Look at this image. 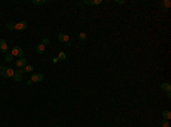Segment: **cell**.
Returning <instances> with one entry per match:
<instances>
[{"label": "cell", "instance_id": "1", "mask_svg": "<svg viewBox=\"0 0 171 127\" xmlns=\"http://www.w3.org/2000/svg\"><path fill=\"white\" fill-rule=\"evenodd\" d=\"M10 53L13 55V57L16 56V57H18V59H19V58H23L24 51H23V49H22L21 47L16 46V47H14L13 49H11V52H10Z\"/></svg>", "mask_w": 171, "mask_h": 127}, {"label": "cell", "instance_id": "2", "mask_svg": "<svg viewBox=\"0 0 171 127\" xmlns=\"http://www.w3.org/2000/svg\"><path fill=\"white\" fill-rule=\"evenodd\" d=\"M170 6H171L170 0H162L161 4H160V9L162 11H168L170 9Z\"/></svg>", "mask_w": 171, "mask_h": 127}, {"label": "cell", "instance_id": "3", "mask_svg": "<svg viewBox=\"0 0 171 127\" xmlns=\"http://www.w3.org/2000/svg\"><path fill=\"white\" fill-rule=\"evenodd\" d=\"M26 28H28L26 22H19V23L15 24V30H17V31H25Z\"/></svg>", "mask_w": 171, "mask_h": 127}, {"label": "cell", "instance_id": "4", "mask_svg": "<svg viewBox=\"0 0 171 127\" xmlns=\"http://www.w3.org/2000/svg\"><path fill=\"white\" fill-rule=\"evenodd\" d=\"M0 50L4 52V53L8 52V50H9V47H8L7 42H6L4 39H0Z\"/></svg>", "mask_w": 171, "mask_h": 127}, {"label": "cell", "instance_id": "5", "mask_svg": "<svg viewBox=\"0 0 171 127\" xmlns=\"http://www.w3.org/2000/svg\"><path fill=\"white\" fill-rule=\"evenodd\" d=\"M31 81H32L33 83L42 82L43 81V75L42 74H32V76H31Z\"/></svg>", "mask_w": 171, "mask_h": 127}, {"label": "cell", "instance_id": "6", "mask_svg": "<svg viewBox=\"0 0 171 127\" xmlns=\"http://www.w3.org/2000/svg\"><path fill=\"white\" fill-rule=\"evenodd\" d=\"M15 65L18 67V68H22V67H25L28 65V60L25 59V58H19L18 60L15 62Z\"/></svg>", "mask_w": 171, "mask_h": 127}, {"label": "cell", "instance_id": "7", "mask_svg": "<svg viewBox=\"0 0 171 127\" xmlns=\"http://www.w3.org/2000/svg\"><path fill=\"white\" fill-rule=\"evenodd\" d=\"M57 39H58V41H61V42H68L70 36H68V34L61 33V34H58V35H57Z\"/></svg>", "mask_w": 171, "mask_h": 127}, {"label": "cell", "instance_id": "8", "mask_svg": "<svg viewBox=\"0 0 171 127\" xmlns=\"http://www.w3.org/2000/svg\"><path fill=\"white\" fill-rule=\"evenodd\" d=\"M83 4H87V5H91V6H97L102 4V0H83L82 1Z\"/></svg>", "mask_w": 171, "mask_h": 127}, {"label": "cell", "instance_id": "9", "mask_svg": "<svg viewBox=\"0 0 171 127\" xmlns=\"http://www.w3.org/2000/svg\"><path fill=\"white\" fill-rule=\"evenodd\" d=\"M15 75V71L11 68V67H6V77L5 78H9V77H13Z\"/></svg>", "mask_w": 171, "mask_h": 127}, {"label": "cell", "instance_id": "10", "mask_svg": "<svg viewBox=\"0 0 171 127\" xmlns=\"http://www.w3.org/2000/svg\"><path fill=\"white\" fill-rule=\"evenodd\" d=\"M162 117H163V119H165V120H170L171 119V111L170 110H164V111L162 112Z\"/></svg>", "mask_w": 171, "mask_h": 127}, {"label": "cell", "instance_id": "11", "mask_svg": "<svg viewBox=\"0 0 171 127\" xmlns=\"http://www.w3.org/2000/svg\"><path fill=\"white\" fill-rule=\"evenodd\" d=\"M45 50H46V47L43 46L42 43H40V44L37 46V53L38 55H42L43 52H45Z\"/></svg>", "mask_w": 171, "mask_h": 127}, {"label": "cell", "instance_id": "12", "mask_svg": "<svg viewBox=\"0 0 171 127\" xmlns=\"http://www.w3.org/2000/svg\"><path fill=\"white\" fill-rule=\"evenodd\" d=\"M161 89L164 92H169V91H171V84H169V83H162Z\"/></svg>", "mask_w": 171, "mask_h": 127}, {"label": "cell", "instance_id": "13", "mask_svg": "<svg viewBox=\"0 0 171 127\" xmlns=\"http://www.w3.org/2000/svg\"><path fill=\"white\" fill-rule=\"evenodd\" d=\"M33 69H34V67L32 65H26V66L24 67V71L25 73H32Z\"/></svg>", "mask_w": 171, "mask_h": 127}, {"label": "cell", "instance_id": "14", "mask_svg": "<svg viewBox=\"0 0 171 127\" xmlns=\"http://www.w3.org/2000/svg\"><path fill=\"white\" fill-rule=\"evenodd\" d=\"M48 0H32V4L33 5H43V4H47Z\"/></svg>", "mask_w": 171, "mask_h": 127}, {"label": "cell", "instance_id": "15", "mask_svg": "<svg viewBox=\"0 0 171 127\" xmlns=\"http://www.w3.org/2000/svg\"><path fill=\"white\" fill-rule=\"evenodd\" d=\"M57 58H58V60H65V59H66V55H65V52L61 51L59 53H58Z\"/></svg>", "mask_w": 171, "mask_h": 127}, {"label": "cell", "instance_id": "16", "mask_svg": "<svg viewBox=\"0 0 171 127\" xmlns=\"http://www.w3.org/2000/svg\"><path fill=\"white\" fill-rule=\"evenodd\" d=\"M13 78H14L15 82H21V81H22V75L18 74V73H15V75L13 76Z\"/></svg>", "mask_w": 171, "mask_h": 127}, {"label": "cell", "instance_id": "17", "mask_svg": "<svg viewBox=\"0 0 171 127\" xmlns=\"http://www.w3.org/2000/svg\"><path fill=\"white\" fill-rule=\"evenodd\" d=\"M0 75L6 77V67L5 66H1L0 65Z\"/></svg>", "mask_w": 171, "mask_h": 127}, {"label": "cell", "instance_id": "18", "mask_svg": "<svg viewBox=\"0 0 171 127\" xmlns=\"http://www.w3.org/2000/svg\"><path fill=\"white\" fill-rule=\"evenodd\" d=\"M161 126L162 127H170V122H169V120L163 119V120L161 122Z\"/></svg>", "mask_w": 171, "mask_h": 127}, {"label": "cell", "instance_id": "19", "mask_svg": "<svg viewBox=\"0 0 171 127\" xmlns=\"http://www.w3.org/2000/svg\"><path fill=\"white\" fill-rule=\"evenodd\" d=\"M79 40H80V41H86V40H87V34L80 33L79 34Z\"/></svg>", "mask_w": 171, "mask_h": 127}, {"label": "cell", "instance_id": "20", "mask_svg": "<svg viewBox=\"0 0 171 127\" xmlns=\"http://www.w3.org/2000/svg\"><path fill=\"white\" fill-rule=\"evenodd\" d=\"M5 60L7 61V62H9V61H11V60H13V55H11V53H8V55H6V57H5Z\"/></svg>", "mask_w": 171, "mask_h": 127}, {"label": "cell", "instance_id": "21", "mask_svg": "<svg viewBox=\"0 0 171 127\" xmlns=\"http://www.w3.org/2000/svg\"><path fill=\"white\" fill-rule=\"evenodd\" d=\"M7 28H8L9 31H14L15 30V24L14 23H8L7 24Z\"/></svg>", "mask_w": 171, "mask_h": 127}, {"label": "cell", "instance_id": "22", "mask_svg": "<svg viewBox=\"0 0 171 127\" xmlns=\"http://www.w3.org/2000/svg\"><path fill=\"white\" fill-rule=\"evenodd\" d=\"M49 42H50V41H49V39H48V38H43L42 39V42H41V43H42L43 46L46 47L47 44H49Z\"/></svg>", "mask_w": 171, "mask_h": 127}, {"label": "cell", "instance_id": "23", "mask_svg": "<svg viewBox=\"0 0 171 127\" xmlns=\"http://www.w3.org/2000/svg\"><path fill=\"white\" fill-rule=\"evenodd\" d=\"M114 2H116V4H125V0H114Z\"/></svg>", "mask_w": 171, "mask_h": 127}, {"label": "cell", "instance_id": "24", "mask_svg": "<svg viewBox=\"0 0 171 127\" xmlns=\"http://www.w3.org/2000/svg\"><path fill=\"white\" fill-rule=\"evenodd\" d=\"M17 73H18V74H21V75H23V74L25 73V71H24V69H19V71H17Z\"/></svg>", "mask_w": 171, "mask_h": 127}, {"label": "cell", "instance_id": "25", "mask_svg": "<svg viewBox=\"0 0 171 127\" xmlns=\"http://www.w3.org/2000/svg\"><path fill=\"white\" fill-rule=\"evenodd\" d=\"M166 95H168V98L170 99V98H171V91H169V92H166Z\"/></svg>", "mask_w": 171, "mask_h": 127}, {"label": "cell", "instance_id": "26", "mask_svg": "<svg viewBox=\"0 0 171 127\" xmlns=\"http://www.w3.org/2000/svg\"><path fill=\"white\" fill-rule=\"evenodd\" d=\"M26 83H28V85H32V83H33V82H32V81H31V80H30V81H28Z\"/></svg>", "mask_w": 171, "mask_h": 127}, {"label": "cell", "instance_id": "27", "mask_svg": "<svg viewBox=\"0 0 171 127\" xmlns=\"http://www.w3.org/2000/svg\"><path fill=\"white\" fill-rule=\"evenodd\" d=\"M52 61H54V62H57V61H58V58H52Z\"/></svg>", "mask_w": 171, "mask_h": 127}, {"label": "cell", "instance_id": "28", "mask_svg": "<svg viewBox=\"0 0 171 127\" xmlns=\"http://www.w3.org/2000/svg\"><path fill=\"white\" fill-rule=\"evenodd\" d=\"M66 46H67V47H71V46H72V43L70 42V41H68V42H66Z\"/></svg>", "mask_w": 171, "mask_h": 127}, {"label": "cell", "instance_id": "29", "mask_svg": "<svg viewBox=\"0 0 171 127\" xmlns=\"http://www.w3.org/2000/svg\"><path fill=\"white\" fill-rule=\"evenodd\" d=\"M55 127H61V126H55Z\"/></svg>", "mask_w": 171, "mask_h": 127}]
</instances>
